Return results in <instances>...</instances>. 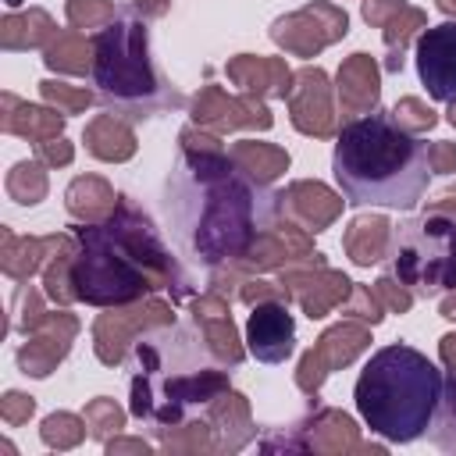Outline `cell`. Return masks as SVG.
Listing matches in <instances>:
<instances>
[{"label":"cell","instance_id":"cell-16","mask_svg":"<svg viewBox=\"0 0 456 456\" xmlns=\"http://www.w3.org/2000/svg\"><path fill=\"white\" fill-rule=\"evenodd\" d=\"M431 171H438V175H449V171H456V142H442V146H431Z\"/></svg>","mask_w":456,"mask_h":456},{"label":"cell","instance_id":"cell-14","mask_svg":"<svg viewBox=\"0 0 456 456\" xmlns=\"http://www.w3.org/2000/svg\"><path fill=\"white\" fill-rule=\"evenodd\" d=\"M43 96L53 100V103H64L68 110H78V107H89V93H71L68 86L61 82H43Z\"/></svg>","mask_w":456,"mask_h":456},{"label":"cell","instance_id":"cell-12","mask_svg":"<svg viewBox=\"0 0 456 456\" xmlns=\"http://www.w3.org/2000/svg\"><path fill=\"white\" fill-rule=\"evenodd\" d=\"M431 442L445 452H456V367H452V378L445 381V395H442L438 417L431 424Z\"/></svg>","mask_w":456,"mask_h":456},{"label":"cell","instance_id":"cell-22","mask_svg":"<svg viewBox=\"0 0 456 456\" xmlns=\"http://www.w3.org/2000/svg\"><path fill=\"white\" fill-rule=\"evenodd\" d=\"M438 7L442 11H456V0H438Z\"/></svg>","mask_w":456,"mask_h":456},{"label":"cell","instance_id":"cell-15","mask_svg":"<svg viewBox=\"0 0 456 456\" xmlns=\"http://www.w3.org/2000/svg\"><path fill=\"white\" fill-rule=\"evenodd\" d=\"M68 11H71V21L82 25V18H93V14H100V18H114L118 7H110L107 0H71Z\"/></svg>","mask_w":456,"mask_h":456},{"label":"cell","instance_id":"cell-3","mask_svg":"<svg viewBox=\"0 0 456 456\" xmlns=\"http://www.w3.org/2000/svg\"><path fill=\"white\" fill-rule=\"evenodd\" d=\"M82 253L71 271L75 296L96 306L132 303L150 289H167L171 299L192 296L189 274L171 260L157 228L146 214L128 207V196H118V210L100 228H75Z\"/></svg>","mask_w":456,"mask_h":456},{"label":"cell","instance_id":"cell-1","mask_svg":"<svg viewBox=\"0 0 456 456\" xmlns=\"http://www.w3.org/2000/svg\"><path fill=\"white\" fill-rule=\"evenodd\" d=\"M278 200L281 196L271 192L264 178L228 164L217 142L203 153L185 146L164 182L167 224L182 249L207 267L228 256H242L249 242L271 228Z\"/></svg>","mask_w":456,"mask_h":456},{"label":"cell","instance_id":"cell-5","mask_svg":"<svg viewBox=\"0 0 456 456\" xmlns=\"http://www.w3.org/2000/svg\"><path fill=\"white\" fill-rule=\"evenodd\" d=\"M442 395V370L406 342L378 349L353 388L363 424L388 442H413L428 435L438 417Z\"/></svg>","mask_w":456,"mask_h":456},{"label":"cell","instance_id":"cell-17","mask_svg":"<svg viewBox=\"0 0 456 456\" xmlns=\"http://www.w3.org/2000/svg\"><path fill=\"white\" fill-rule=\"evenodd\" d=\"M4 413H7V420H11V424H18L21 417H28V413H32V399H28V395H21V392H7V399H4Z\"/></svg>","mask_w":456,"mask_h":456},{"label":"cell","instance_id":"cell-7","mask_svg":"<svg viewBox=\"0 0 456 456\" xmlns=\"http://www.w3.org/2000/svg\"><path fill=\"white\" fill-rule=\"evenodd\" d=\"M385 274L417 299L456 292V217L431 210L388 232Z\"/></svg>","mask_w":456,"mask_h":456},{"label":"cell","instance_id":"cell-21","mask_svg":"<svg viewBox=\"0 0 456 456\" xmlns=\"http://www.w3.org/2000/svg\"><path fill=\"white\" fill-rule=\"evenodd\" d=\"M442 317H456V296L442 303Z\"/></svg>","mask_w":456,"mask_h":456},{"label":"cell","instance_id":"cell-4","mask_svg":"<svg viewBox=\"0 0 456 456\" xmlns=\"http://www.w3.org/2000/svg\"><path fill=\"white\" fill-rule=\"evenodd\" d=\"M331 171L349 207L413 210L431 182V146L392 110L374 107L342 125Z\"/></svg>","mask_w":456,"mask_h":456},{"label":"cell","instance_id":"cell-10","mask_svg":"<svg viewBox=\"0 0 456 456\" xmlns=\"http://www.w3.org/2000/svg\"><path fill=\"white\" fill-rule=\"evenodd\" d=\"M338 86H342L346 100H360V107L370 110V103L378 100V75H374L370 57L367 53H353V61L338 75Z\"/></svg>","mask_w":456,"mask_h":456},{"label":"cell","instance_id":"cell-13","mask_svg":"<svg viewBox=\"0 0 456 456\" xmlns=\"http://www.w3.org/2000/svg\"><path fill=\"white\" fill-rule=\"evenodd\" d=\"M89 417H100V420L93 424V435H96V438H103L110 428L118 431V428H121V420H125V417H121V410H118L110 399H96V403L89 406Z\"/></svg>","mask_w":456,"mask_h":456},{"label":"cell","instance_id":"cell-2","mask_svg":"<svg viewBox=\"0 0 456 456\" xmlns=\"http://www.w3.org/2000/svg\"><path fill=\"white\" fill-rule=\"evenodd\" d=\"M125 363L132 370L128 410L142 431L157 438L182 428L196 406L228 388V378L217 367L203 331L182 321L139 331Z\"/></svg>","mask_w":456,"mask_h":456},{"label":"cell","instance_id":"cell-9","mask_svg":"<svg viewBox=\"0 0 456 456\" xmlns=\"http://www.w3.org/2000/svg\"><path fill=\"white\" fill-rule=\"evenodd\" d=\"M246 346L260 363H285L296 349V321L285 303H256L246 321Z\"/></svg>","mask_w":456,"mask_h":456},{"label":"cell","instance_id":"cell-19","mask_svg":"<svg viewBox=\"0 0 456 456\" xmlns=\"http://www.w3.org/2000/svg\"><path fill=\"white\" fill-rule=\"evenodd\" d=\"M39 153L53 164V160H61V164H68L71 160V146L68 142H57V146H39Z\"/></svg>","mask_w":456,"mask_h":456},{"label":"cell","instance_id":"cell-8","mask_svg":"<svg viewBox=\"0 0 456 456\" xmlns=\"http://www.w3.org/2000/svg\"><path fill=\"white\" fill-rule=\"evenodd\" d=\"M417 75L431 100H456V21L424 28L417 39Z\"/></svg>","mask_w":456,"mask_h":456},{"label":"cell","instance_id":"cell-20","mask_svg":"<svg viewBox=\"0 0 456 456\" xmlns=\"http://www.w3.org/2000/svg\"><path fill=\"white\" fill-rule=\"evenodd\" d=\"M135 4H139L146 14H153V18H157V14H164V11H167V4H171V0H135Z\"/></svg>","mask_w":456,"mask_h":456},{"label":"cell","instance_id":"cell-23","mask_svg":"<svg viewBox=\"0 0 456 456\" xmlns=\"http://www.w3.org/2000/svg\"><path fill=\"white\" fill-rule=\"evenodd\" d=\"M449 121L456 125V100H452V107H449Z\"/></svg>","mask_w":456,"mask_h":456},{"label":"cell","instance_id":"cell-6","mask_svg":"<svg viewBox=\"0 0 456 456\" xmlns=\"http://www.w3.org/2000/svg\"><path fill=\"white\" fill-rule=\"evenodd\" d=\"M93 78L96 96L107 110L142 121L164 110H178L185 100L182 93L160 75L150 53V25L135 14L118 7L114 18L93 36Z\"/></svg>","mask_w":456,"mask_h":456},{"label":"cell","instance_id":"cell-11","mask_svg":"<svg viewBox=\"0 0 456 456\" xmlns=\"http://www.w3.org/2000/svg\"><path fill=\"white\" fill-rule=\"evenodd\" d=\"M86 142H89V153H96V157H103V160H125V157L135 153V139H132V132H128L125 125H118L114 135H103V125L96 121V125L86 132Z\"/></svg>","mask_w":456,"mask_h":456},{"label":"cell","instance_id":"cell-18","mask_svg":"<svg viewBox=\"0 0 456 456\" xmlns=\"http://www.w3.org/2000/svg\"><path fill=\"white\" fill-rule=\"evenodd\" d=\"M378 289H381V292H388V303H392V310H406V306H410V299H413L410 292H403V285H399V292H392V281H388V274L378 281Z\"/></svg>","mask_w":456,"mask_h":456}]
</instances>
